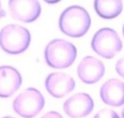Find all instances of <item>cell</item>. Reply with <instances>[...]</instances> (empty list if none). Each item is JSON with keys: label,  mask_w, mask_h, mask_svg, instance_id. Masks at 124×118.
Segmentation results:
<instances>
[{"label": "cell", "mask_w": 124, "mask_h": 118, "mask_svg": "<svg viewBox=\"0 0 124 118\" xmlns=\"http://www.w3.org/2000/svg\"><path fill=\"white\" fill-rule=\"evenodd\" d=\"M21 84V75L15 68L9 66H0V97L11 96Z\"/></svg>", "instance_id": "cell-10"}, {"label": "cell", "mask_w": 124, "mask_h": 118, "mask_svg": "<svg viewBox=\"0 0 124 118\" xmlns=\"http://www.w3.org/2000/svg\"><path fill=\"white\" fill-rule=\"evenodd\" d=\"M45 100L36 89L28 88L16 96L13 101L15 111L24 118L36 116L43 108Z\"/></svg>", "instance_id": "cell-5"}, {"label": "cell", "mask_w": 124, "mask_h": 118, "mask_svg": "<svg viewBox=\"0 0 124 118\" xmlns=\"http://www.w3.org/2000/svg\"><path fill=\"white\" fill-rule=\"evenodd\" d=\"M94 102L89 95L79 93L69 98L64 104V110L71 118H82L93 111Z\"/></svg>", "instance_id": "cell-7"}, {"label": "cell", "mask_w": 124, "mask_h": 118, "mask_svg": "<svg viewBox=\"0 0 124 118\" xmlns=\"http://www.w3.org/2000/svg\"><path fill=\"white\" fill-rule=\"evenodd\" d=\"M100 95L106 104L120 107L124 104V82L118 79H110L101 88Z\"/></svg>", "instance_id": "cell-11"}, {"label": "cell", "mask_w": 124, "mask_h": 118, "mask_svg": "<svg viewBox=\"0 0 124 118\" xmlns=\"http://www.w3.org/2000/svg\"><path fill=\"white\" fill-rule=\"evenodd\" d=\"M122 118H124V108L122 111Z\"/></svg>", "instance_id": "cell-17"}, {"label": "cell", "mask_w": 124, "mask_h": 118, "mask_svg": "<svg viewBox=\"0 0 124 118\" xmlns=\"http://www.w3.org/2000/svg\"><path fill=\"white\" fill-rule=\"evenodd\" d=\"M29 30L21 25L9 24L0 31V46L6 52L18 54L25 51L30 42Z\"/></svg>", "instance_id": "cell-3"}, {"label": "cell", "mask_w": 124, "mask_h": 118, "mask_svg": "<svg viewBox=\"0 0 124 118\" xmlns=\"http://www.w3.org/2000/svg\"><path fill=\"white\" fill-rule=\"evenodd\" d=\"M92 47L99 55L110 59L121 51L122 42L116 31L110 28H104L94 35Z\"/></svg>", "instance_id": "cell-4"}, {"label": "cell", "mask_w": 124, "mask_h": 118, "mask_svg": "<svg viewBox=\"0 0 124 118\" xmlns=\"http://www.w3.org/2000/svg\"><path fill=\"white\" fill-rule=\"evenodd\" d=\"M105 66L101 60L94 57L84 58L78 67L80 79L87 84H94L104 76Z\"/></svg>", "instance_id": "cell-9"}, {"label": "cell", "mask_w": 124, "mask_h": 118, "mask_svg": "<svg viewBox=\"0 0 124 118\" xmlns=\"http://www.w3.org/2000/svg\"><path fill=\"white\" fill-rule=\"evenodd\" d=\"M13 118V117H11V116H6L4 117V118Z\"/></svg>", "instance_id": "cell-18"}, {"label": "cell", "mask_w": 124, "mask_h": 118, "mask_svg": "<svg viewBox=\"0 0 124 118\" xmlns=\"http://www.w3.org/2000/svg\"><path fill=\"white\" fill-rule=\"evenodd\" d=\"M94 8L102 18L113 19L121 14L123 4L121 0H97L94 1Z\"/></svg>", "instance_id": "cell-12"}, {"label": "cell", "mask_w": 124, "mask_h": 118, "mask_svg": "<svg viewBox=\"0 0 124 118\" xmlns=\"http://www.w3.org/2000/svg\"><path fill=\"white\" fill-rule=\"evenodd\" d=\"M6 15V12L1 7V2H0V19L1 18H3V17H5Z\"/></svg>", "instance_id": "cell-16"}, {"label": "cell", "mask_w": 124, "mask_h": 118, "mask_svg": "<svg viewBox=\"0 0 124 118\" xmlns=\"http://www.w3.org/2000/svg\"><path fill=\"white\" fill-rule=\"evenodd\" d=\"M46 87L51 95L61 98L70 93L75 87V81L71 76L63 72H54L47 76Z\"/></svg>", "instance_id": "cell-8"}, {"label": "cell", "mask_w": 124, "mask_h": 118, "mask_svg": "<svg viewBox=\"0 0 124 118\" xmlns=\"http://www.w3.org/2000/svg\"><path fill=\"white\" fill-rule=\"evenodd\" d=\"M41 118H63V117L56 111H49L42 116Z\"/></svg>", "instance_id": "cell-15"}, {"label": "cell", "mask_w": 124, "mask_h": 118, "mask_svg": "<svg viewBox=\"0 0 124 118\" xmlns=\"http://www.w3.org/2000/svg\"><path fill=\"white\" fill-rule=\"evenodd\" d=\"M59 25L61 30L67 36L80 37L85 34L89 30L91 18L83 7L71 6L62 13Z\"/></svg>", "instance_id": "cell-1"}, {"label": "cell", "mask_w": 124, "mask_h": 118, "mask_svg": "<svg viewBox=\"0 0 124 118\" xmlns=\"http://www.w3.org/2000/svg\"><path fill=\"white\" fill-rule=\"evenodd\" d=\"M123 34H124V24L123 26Z\"/></svg>", "instance_id": "cell-19"}, {"label": "cell", "mask_w": 124, "mask_h": 118, "mask_svg": "<svg viewBox=\"0 0 124 118\" xmlns=\"http://www.w3.org/2000/svg\"><path fill=\"white\" fill-rule=\"evenodd\" d=\"M116 69L118 74L124 78V56L116 63Z\"/></svg>", "instance_id": "cell-14"}, {"label": "cell", "mask_w": 124, "mask_h": 118, "mask_svg": "<svg viewBox=\"0 0 124 118\" xmlns=\"http://www.w3.org/2000/svg\"><path fill=\"white\" fill-rule=\"evenodd\" d=\"M77 55L76 47L63 39L51 41L45 49V59L48 66L53 68H66L71 66Z\"/></svg>", "instance_id": "cell-2"}, {"label": "cell", "mask_w": 124, "mask_h": 118, "mask_svg": "<svg viewBox=\"0 0 124 118\" xmlns=\"http://www.w3.org/2000/svg\"><path fill=\"white\" fill-rule=\"evenodd\" d=\"M8 8L13 19L23 22H31L39 16L41 6L36 0H11Z\"/></svg>", "instance_id": "cell-6"}, {"label": "cell", "mask_w": 124, "mask_h": 118, "mask_svg": "<svg viewBox=\"0 0 124 118\" xmlns=\"http://www.w3.org/2000/svg\"><path fill=\"white\" fill-rule=\"evenodd\" d=\"M94 118H120L116 111L111 109L104 108L98 111Z\"/></svg>", "instance_id": "cell-13"}]
</instances>
